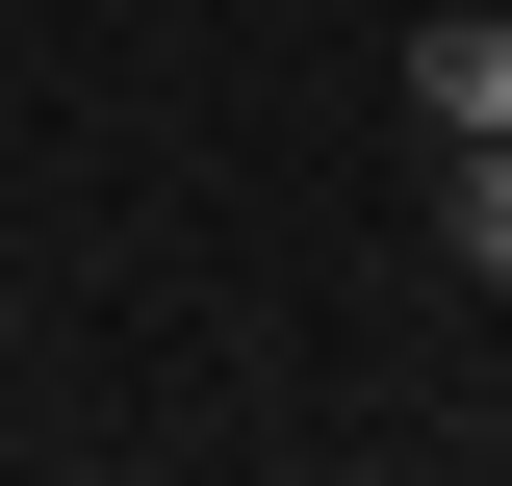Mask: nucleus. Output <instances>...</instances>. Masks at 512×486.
<instances>
[{"label":"nucleus","instance_id":"f257e3e1","mask_svg":"<svg viewBox=\"0 0 512 486\" xmlns=\"http://www.w3.org/2000/svg\"><path fill=\"white\" fill-rule=\"evenodd\" d=\"M410 128H436V154L512 128V0H436V26H410Z\"/></svg>","mask_w":512,"mask_h":486},{"label":"nucleus","instance_id":"f03ea898","mask_svg":"<svg viewBox=\"0 0 512 486\" xmlns=\"http://www.w3.org/2000/svg\"><path fill=\"white\" fill-rule=\"evenodd\" d=\"M436 256H461V282H512V128H487V154L436 180Z\"/></svg>","mask_w":512,"mask_h":486}]
</instances>
